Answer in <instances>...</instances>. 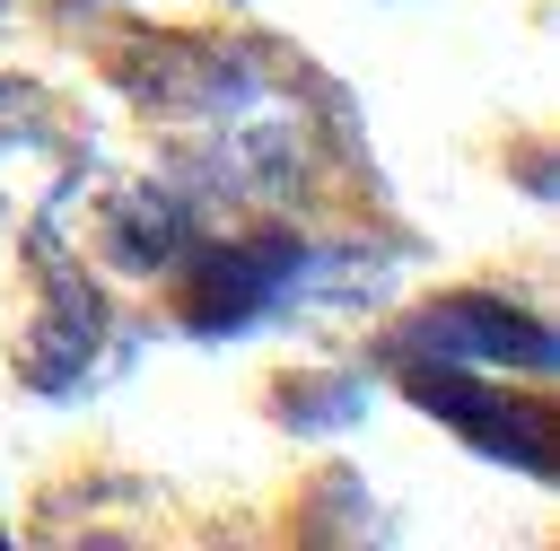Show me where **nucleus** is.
I'll use <instances>...</instances> for the list:
<instances>
[{
	"label": "nucleus",
	"mask_w": 560,
	"mask_h": 551,
	"mask_svg": "<svg viewBox=\"0 0 560 551\" xmlns=\"http://www.w3.org/2000/svg\"><path fill=\"white\" fill-rule=\"evenodd\" d=\"M298 254H306V236H289V227H254V236L201 245L192 271H184V324L192 332H245V324H262L280 306Z\"/></svg>",
	"instance_id": "nucleus-1"
},
{
	"label": "nucleus",
	"mask_w": 560,
	"mask_h": 551,
	"mask_svg": "<svg viewBox=\"0 0 560 551\" xmlns=\"http://www.w3.org/2000/svg\"><path fill=\"white\" fill-rule=\"evenodd\" d=\"M402 394L420 411H438L455 437H472L481 455H499L516 472H551V411L534 394H499V385H481L472 367H446V359H420L402 376Z\"/></svg>",
	"instance_id": "nucleus-2"
},
{
	"label": "nucleus",
	"mask_w": 560,
	"mask_h": 551,
	"mask_svg": "<svg viewBox=\"0 0 560 551\" xmlns=\"http://www.w3.org/2000/svg\"><path fill=\"white\" fill-rule=\"evenodd\" d=\"M402 350L446 359V367H525V376L560 367V341L508 297H438V306H420L402 324Z\"/></svg>",
	"instance_id": "nucleus-3"
},
{
	"label": "nucleus",
	"mask_w": 560,
	"mask_h": 551,
	"mask_svg": "<svg viewBox=\"0 0 560 551\" xmlns=\"http://www.w3.org/2000/svg\"><path fill=\"white\" fill-rule=\"evenodd\" d=\"M35 271H44V306H35L26 341H18V376H26L35 394H61V385H79L88 359L105 350V297H96L88 271H79L70 254H52L44 236H35Z\"/></svg>",
	"instance_id": "nucleus-4"
},
{
	"label": "nucleus",
	"mask_w": 560,
	"mask_h": 551,
	"mask_svg": "<svg viewBox=\"0 0 560 551\" xmlns=\"http://www.w3.org/2000/svg\"><path fill=\"white\" fill-rule=\"evenodd\" d=\"M105 262L114 271H166L175 254H184V236H192V210H184V192L175 184H131V192H114L105 201Z\"/></svg>",
	"instance_id": "nucleus-5"
},
{
	"label": "nucleus",
	"mask_w": 560,
	"mask_h": 551,
	"mask_svg": "<svg viewBox=\"0 0 560 551\" xmlns=\"http://www.w3.org/2000/svg\"><path fill=\"white\" fill-rule=\"evenodd\" d=\"M26 140H52V105H44V87L0 79V166H9Z\"/></svg>",
	"instance_id": "nucleus-6"
},
{
	"label": "nucleus",
	"mask_w": 560,
	"mask_h": 551,
	"mask_svg": "<svg viewBox=\"0 0 560 551\" xmlns=\"http://www.w3.org/2000/svg\"><path fill=\"white\" fill-rule=\"evenodd\" d=\"M350 411H359V385H332V394H315V402H289L298 429H324V420H350Z\"/></svg>",
	"instance_id": "nucleus-7"
},
{
	"label": "nucleus",
	"mask_w": 560,
	"mask_h": 551,
	"mask_svg": "<svg viewBox=\"0 0 560 551\" xmlns=\"http://www.w3.org/2000/svg\"><path fill=\"white\" fill-rule=\"evenodd\" d=\"M0 9H9V0H0Z\"/></svg>",
	"instance_id": "nucleus-8"
}]
</instances>
